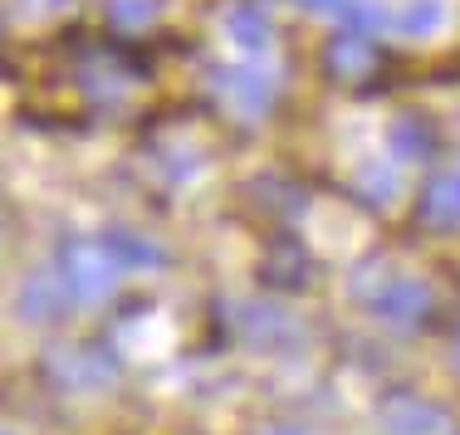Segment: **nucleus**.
Wrapping results in <instances>:
<instances>
[{
    "instance_id": "f257e3e1",
    "label": "nucleus",
    "mask_w": 460,
    "mask_h": 435,
    "mask_svg": "<svg viewBox=\"0 0 460 435\" xmlns=\"http://www.w3.org/2000/svg\"><path fill=\"white\" fill-rule=\"evenodd\" d=\"M382 426H387V435H460V421L451 411L421 396H392L382 406Z\"/></svg>"
},
{
    "instance_id": "f03ea898",
    "label": "nucleus",
    "mask_w": 460,
    "mask_h": 435,
    "mask_svg": "<svg viewBox=\"0 0 460 435\" xmlns=\"http://www.w3.org/2000/svg\"><path fill=\"white\" fill-rule=\"evenodd\" d=\"M372 309H377V318L392 323V328H421L426 313H431V289H426L421 279L402 274L372 299Z\"/></svg>"
},
{
    "instance_id": "7ed1b4c3",
    "label": "nucleus",
    "mask_w": 460,
    "mask_h": 435,
    "mask_svg": "<svg viewBox=\"0 0 460 435\" xmlns=\"http://www.w3.org/2000/svg\"><path fill=\"white\" fill-rule=\"evenodd\" d=\"M416 215H421L426 231H456L460 225V171H441V177L426 181L421 201H416Z\"/></svg>"
},
{
    "instance_id": "20e7f679",
    "label": "nucleus",
    "mask_w": 460,
    "mask_h": 435,
    "mask_svg": "<svg viewBox=\"0 0 460 435\" xmlns=\"http://www.w3.org/2000/svg\"><path fill=\"white\" fill-rule=\"evenodd\" d=\"M69 284L79 299H103L113 289V259H103L93 245H74L69 249Z\"/></svg>"
},
{
    "instance_id": "39448f33",
    "label": "nucleus",
    "mask_w": 460,
    "mask_h": 435,
    "mask_svg": "<svg viewBox=\"0 0 460 435\" xmlns=\"http://www.w3.org/2000/svg\"><path fill=\"white\" fill-rule=\"evenodd\" d=\"M25 309H30V318H59V309H64V293L54 279H35L25 293Z\"/></svg>"
},
{
    "instance_id": "423d86ee",
    "label": "nucleus",
    "mask_w": 460,
    "mask_h": 435,
    "mask_svg": "<svg viewBox=\"0 0 460 435\" xmlns=\"http://www.w3.org/2000/svg\"><path fill=\"white\" fill-rule=\"evenodd\" d=\"M108 259L113 265H152V259H162L152 245L133 240V235H108Z\"/></svg>"
},
{
    "instance_id": "0eeeda50",
    "label": "nucleus",
    "mask_w": 460,
    "mask_h": 435,
    "mask_svg": "<svg viewBox=\"0 0 460 435\" xmlns=\"http://www.w3.org/2000/svg\"><path fill=\"white\" fill-rule=\"evenodd\" d=\"M441 25V5L436 0H416V5H407V15H402V30L407 35H426V30Z\"/></svg>"
},
{
    "instance_id": "6e6552de",
    "label": "nucleus",
    "mask_w": 460,
    "mask_h": 435,
    "mask_svg": "<svg viewBox=\"0 0 460 435\" xmlns=\"http://www.w3.org/2000/svg\"><path fill=\"white\" fill-rule=\"evenodd\" d=\"M230 30L240 35V45H265V15H255V10H240Z\"/></svg>"
},
{
    "instance_id": "1a4fd4ad",
    "label": "nucleus",
    "mask_w": 460,
    "mask_h": 435,
    "mask_svg": "<svg viewBox=\"0 0 460 435\" xmlns=\"http://www.w3.org/2000/svg\"><path fill=\"white\" fill-rule=\"evenodd\" d=\"M426 147H431V137H426L421 127H411V123H397V152H402V157L421 161V157H426Z\"/></svg>"
},
{
    "instance_id": "9d476101",
    "label": "nucleus",
    "mask_w": 460,
    "mask_h": 435,
    "mask_svg": "<svg viewBox=\"0 0 460 435\" xmlns=\"http://www.w3.org/2000/svg\"><path fill=\"white\" fill-rule=\"evenodd\" d=\"M451 362H456V377H460V333H456V347H451Z\"/></svg>"
},
{
    "instance_id": "9b49d317",
    "label": "nucleus",
    "mask_w": 460,
    "mask_h": 435,
    "mask_svg": "<svg viewBox=\"0 0 460 435\" xmlns=\"http://www.w3.org/2000/svg\"><path fill=\"white\" fill-rule=\"evenodd\" d=\"M309 5H314V10H333L338 0H309Z\"/></svg>"
},
{
    "instance_id": "f8f14e48",
    "label": "nucleus",
    "mask_w": 460,
    "mask_h": 435,
    "mask_svg": "<svg viewBox=\"0 0 460 435\" xmlns=\"http://www.w3.org/2000/svg\"><path fill=\"white\" fill-rule=\"evenodd\" d=\"M265 435H299V431H284V426H279V431H265Z\"/></svg>"
}]
</instances>
